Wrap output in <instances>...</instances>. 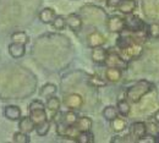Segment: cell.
Wrapping results in <instances>:
<instances>
[{
    "instance_id": "obj_1",
    "label": "cell",
    "mask_w": 159,
    "mask_h": 143,
    "mask_svg": "<svg viewBox=\"0 0 159 143\" xmlns=\"http://www.w3.org/2000/svg\"><path fill=\"white\" fill-rule=\"evenodd\" d=\"M154 88V84L147 80H139L132 86H130L126 91V99L132 104L139 103L144 96H147L149 92H152Z\"/></svg>"
},
{
    "instance_id": "obj_2",
    "label": "cell",
    "mask_w": 159,
    "mask_h": 143,
    "mask_svg": "<svg viewBox=\"0 0 159 143\" xmlns=\"http://www.w3.org/2000/svg\"><path fill=\"white\" fill-rule=\"evenodd\" d=\"M108 67H118L120 70H127L129 69V60H126L124 56H121L115 50H108L107 60L104 62Z\"/></svg>"
},
{
    "instance_id": "obj_3",
    "label": "cell",
    "mask_w": 159,
    "mask_h": 143,
    "mask_svg": "<svg viewBox=\"0 0 159 143\" xmlns=\"http://www.w3.org/2000/svg\"><path fill=\"white\" fill-rule=\"evenodd\" d=\"M122 53H124V58L126 60H134V59H137L141 56L142 54V50H143V47L142 44L136 42L135 39L132 42H130L127 45H125L124 48H121Z\"/></svg>"
},
{
    "instance_id": "obj_4",
    "label": "cell",
    "mask_w": 159,
    "mask_h": 143,
    "mask_svg": "<svg viewBox=\"0 0 159 143\" xmlns=\"http://www.w3.org/2000/svg\"><path fill=\"white\" fill-rule=\"evenodd\" d=\"M107 29L110 33H121L125 31L126 25H125V19L119 15H113L107 20Z\"/></svg>"
},
{
    "instance_id": "obj_5",
    "label": "cell",
    "mask_w": 159,
    "mask_h": 143,
    "mask_svg": "<svg viewBox=\"0 0 159 143\" xmlns=\"http://www.w3.org/2000/svg\"><path fill=\"white\" fill-rule=\"evenodd\" d=\"M127 17L125 19V25H126V31H130V32H139V31H142L144 29L146 25L144 22L139 19V16L137 15H126Z\"/></svg>"
},
{
    "instance_id": "obj_6",
    "label": "cell",
    "mask_w": 159,
    "mask_h": 143,
    "mask_svg": "<svg viewBox=\"0 0 159 143\" xmlns=\"http://www.w3.org/2000/svg\"><path fill=\"white\" fill-rule=\"evenodd\" d=\"M129 135L132 138V141L137 142L139 138H142L144 135H147V123L143 121H136V123H131Z\"/></svg>"
},
{
    "instance_id": "obj_7",
    "label": "cell",
    "mask_w": 159,
    "mask_h": 143,
    "mask_svg": "<svg viewBox=\"0 0 159 143\" xmlns=\"http://www.w3.org/2000/svg\"><path fill=\"white\" fill-rule=\"evenodd\" d=\"M64 105L71 110H79L83 105V98L77 93H70L64 98Z\"/></svg>"
},
{
    "instance_id": "obj_8",
    "label": "cell",
    "mask_w": 159,
    "mask_h": 143,
    "mask_svg": "<svg viewBox=\"0 0 159 143\" xmlns=\"http://www.w3.org/2000/svg\"><path fill=\"white\" fill-rule=\"evenodd\" d=\"M107 43V38L103 33L98 31H93L87 36V45L89 48H96V47H103Z\"/></svg>"
},
{
    "instance_id": "obj_9",
    "label": "cell",
    "mask_w": 159,
    "mask_h": 143,
    "mask_svg": "<svg viewBox=\"0 0 159 143\" xmlns=\"http://www.w3.org/2000/svg\"><path fill=\"white\" fill-rule=\"evenodd\" d=\"M82 25H83V21L81 19V16L77 14H69L67 17H66V26L74 31V32H79L82 28Z\"/></svg>"
},
{
    "instance_id": "obj_10",
    "label": "cell",
    "mask_w": 159,
    "mask_h": 143,
    "mask_svg": "<svg viewBox=\"0 0 159 143\" xmlns=\"http://www.w3.org/2000/svg\"><path fill=\"white\" fill-rule=\"evenodd\" d=\"M4 116L11 121H19L22 118V111L16 105H7L4 109Z\"/></svg>"
},
{
    "instance_id": "obj_11",
    "label": "cell",
    "mask_w": 159,
    "mask_h": 143,
    "mask_svg": "<svg viewBox=\"0 0 159 143\" xmlns=\"http://www.w3.org/2000/svg\"><path fill=\"white\" fill-rule=\"evenodd\" d=\"M137 7V1L136 0H121L118 5V10L122 15H130L132 14Z\"/></svg>"
},
{
    "instance_id": "obj_12",
    "label": "cell",
    "mask_w": 159,
    "mask_h": 143,
    "mask_svg": "<svg viewBox=\"0 0 159 143\" xmlns=\"http://www.w3.org/2000/svg\"><path fill=\"white\" fill-rule=\"evenodd\" d=\"M19 130L25 133H31L36 130V123L31 116H23L19 120Z\"/></svg>"
},
{
    "instance_id": "obj_13",
    "label": "cell",
    "mask_w": 159,
    "mask_h": 143,
    "mask_svg": "<svg viewBox=\"0 0 159 143\" xmlns=\"http://www.w3.org/2000/svg\"><path fill=\"white\" fill-rule=\"evenodd\" d=\"M107 55H108V50L104 49L103 47L92 48L91 58H92L93 62H96V64H104L105 60H107Z\"/></svg>"
},
{
    "instance_id": "obj_14",
    "label": "cell",
    "mask_w": 159,
    "mask_h": 143,
    "mask_svg": "<svg viewBox=\"0 0 159 143\" xmlns=\"http://www.w3.org/2000/svg\"><path fill=\"white\" fill-rule=\"evenodd\" d=\"M9 54H10L12 58H15V59L22 58V56L26 54V47H25V44L12 42V43L9 45Z\"/></svg>"
},
{
    "instance_id": "obj_15",
    "label": "cell",
    "mask_w": 159,
    "mask_h": 143,
    "mask_svg": "<svg viewBox=\"0 0 159 143\" xmlns=\"http://www.w3.org/2000/svg\"><path fill=\"white\" fill-rule=\"evenodd\" d=\"M38 16H39L40 22H43V23H45V25H52V22L57 17V12H55V10L52 9V7H44L39 12Z\"/></svg>"
},
{
    "instance_id": "obj_16",
    "label": "cell",
    "mask_w": 159,
    "mask_h": 143,
    "mask_svg": "<svg viewBox=\"0 0 159 143\" xmlns=\"http://www.w3.org/2000/svg\"><path fill=\"white\" fill-rule=\"evenodd\" d=\"M122 77V70H120L118 67H108L105 70V80L111 83H116L119 82Z\"/></svg>"
},
{
    "instance_id": "obj_17",
    "label": "cell",
    "mask_w": 159,
    "mask_h": 143,
    "mask_svg": "<svg viewBox=\"0 0 159 143\" xmlns=\"http://www.w3.org/2000/svg\"><path fill=\"white\" fill-rule=\"evenodd\" d=\"M92 125H93V121L91 118L83 116V118H80L77 120V123H75V127L77 128L79 132H86V131H91Z\"/></svg>"
},
{
    "instance_id": "obj_18",
    "label": "cell",
    "mask_w": 159,
    "mask_h": 143,
    "mask_svg": "<svg viewBox=\"0 0 159 143\" xmlns=\"http://www.w3.org/2000/svg\"><path fill=\"white\" fill-rule=\"evenodd\" d=\"M102 115H103V118H104L105 120H108V121L111 123L115 118L119 116V111H118V108H115V106H113V105H108V106H105V108L103 109Z\"/></svg>"
},
{
    "instance_id": "obj_19",
    "label": "cell",
    "mask_w": 159,
    "mask_h": 143,
    "mask_svg": "<svg viewBox=\"0 0 159 143\" xmlns=\"http://www.w3.org/2000/svg\"><path fill=\"white\" fill-rule=\"evenodd\" d=\"M30 116L32 118V120L34 121L36 125L43 123V121H45V120H48V116H47L45 109H37V110H32V111H30Z\"/></svg>"
},
{
    "instance_id": "obj_20",
    "label": "cell",
    "mask_w": 159,
    "mask_h": 143,
    "mask_svg": "<svg viewBox=\"0 0 159 143\" xmlns=\"http://www.w3.org/2000/svg\"><path fill=\"white\" fill-rule=\"evenodd\" d=\"M127 127V121L124 119V118H115L113 121H111V130L116 133H121L122 131H125Z\"/></svg>"
},
{
    "instance_id": "obj_21",
    "label": "cell",
    "mask_w": 159,
    "mask_h": 143,
    "mask_svg": "<svg viewBox=\"0 0 159 143\" xmlns=\"http://www.w3.org/2000/svg\"><path fill=\"white\" fill-rule=\"evenodd\" d=\"M130 104H131V103L129 102L127 99H121V101L118 102V105H116L118 111H119L120 115H122L124 118L129 116L130 113H131V105H130Z\"/></svg>"
},
{
    "instance_id": "obj_22",
    "label": "cell",
    "mask_w": 159,
    "mask_h": 143,
    "mask_svg": "<svg viewBox=\"0 0 159 143\" xmlns=\"http://www.w3.org/2000/svg\"><path fill=\"white\" fill-rule=\"evenodd\" d=\"M60 105H61V102H60L59 98L55 97V96L49 97L48 101H47V104H45V106L48 108V110L52 111V113H59Z\"/></svg>"
},
{
    "instance_id": "obj_23",
    "label": "cell",
    "mask_w": 159,
    "mask_h": 143,
    "mask_svg": "<svg viewBox=\"0 0 159 143\" xmlns=\"http://www.w3.org/2000/svg\"><path fill=\"white\" fill-rule=\"evenodd\" d=\"M77 120H79L77 114H76L74 110H71V109H70L69 111L64 113L62 116H61V121L65 123L66 125H70V126H74L75 123H77Z\"/></svg>"
},
{
    "instance_id": "obj_24",
    "label": "cell",
    "mask_w": 159,
    "mask_h": 143,
    "mask_svg": "<svg viewBox=\"0 0 159 143\" xmlns=\"http://www.w3.org/2000/svg\"><path fill=\"white\" fill-rule=\"evenodd\" d=\"M11 41L12 42H16V43H21V44H28L30 42V37L26 32L23 31H16L11 34Z\"/></svg>"
},
{
    "instance_id": "obj_25",
    "label": "cell",
    "mask_w": 159,
    "mask_h": 143,
    "mask_svg": "<svg viewBox=\"0 0 159 143\" xmlns=\"http://www.w3.org/2000/svg\"><path fill=\"white\" fill-rule=\"evenodd\" d=\"M57 86L53 84V83H45L42 88H40V96L42 97H45V98H49L52 96H54L57 93Z\"/></svg>"
},
{
    "instance_id": "obj_26",
    "label": "cell",
    "mask_w": 159,
    "mask_h": 143,
    "mask_svg": "<svg viewBox=\"0 0 159 143\" xmlns=\"http://www.w3.org/2000/svg\"><path fill=\"white\" fill-rule=\"evenodd\" d=\"M76 142L79 143H93L94 142V136L91 131L86 132H80L76 137Z\"/></svg>"
},
{
    "instance_id": "obj_27",
    "label": "cell",
    "mask_w": 159,
    "mask_h": 143,
    "mask_svg": "<svg viewBox=\"0 0 159 143\" xmlns=\"http://www.w3.org/2000/svg\"><path fill=\"white\" fill-rule=\"evenodd\" d=\"M49 130H50V121H48V120L36 125V132H37V135L40 136V137L47 136L48 132H49Z\"/></svg>"
},
{
    "instance_id": "obj_28",
    "label": "cell",
    "mask_w": 159,
    "mask_h": 143,
    "mask_svg": "<svg viewBox=\"0 0 159 143\" xmlns=\"http://www.w3.org/2000/svg\"><path fill=\"white\" fill-rule=\"evenodd\" d=\"M12 141L15 143H30L31 142L28 133H25V132H22L20 130H19V132H15V133H14Z\"/></svg>"
},
{
    "instance_id": "obj_29",
    "label": "cell",
    "mask_w": 159,
    "mask_h": 143,
    "mask_svg": "<svg viewBox=\"0 0 159 143\" xmlns=\"http://www.w3.org/2000/svg\"><path fill=\"white\" fill-rule=\"evenodd\" d=\"M52 26H53V28L57 29V31H62V29L66 27V17H64V16H58V15H57V17L52 22Z\"/></svg>"
},
{
    "instance_id": "obj_30",
    "label": "cell",
    "mask_w": 159,
    "mask_h": 143,
    "mask_svg": "<svg viewBox=\"0 0 159 143\" xmlns=\"http://www.w3.org/2000/svg\"><path fill=\"white\" fill-rule=\"evenodd\" d=\"M88 82L93 87H104V86H107V82L108 81L100 78V76H98V75H92V76H89Z\"/></svg>"
},
{
    "instance_id": "obj_31",
    "label": "cell",
    "mask_w": 159,
    "mask_h": 143,
    "mask_svg": "<svg viewBox=\"0 0 159 143\" xmlns=\"http://www.w3.org/2000/svg\"><path fill=\"white\" fill-rule=\"evenodd\" d=\"M147 33L152 38H159V25L158 23H151L147 28Z\"/></svg>"
},
{
    "instance_id": "obj_32",
    "label": "cell",
    "mask_w": 159,
    "mask_h": 143,
    "mask_svg": "<svg viewBox=\"0 0 159 143\" xmlns=\"http://www.w3.org/2000/svg\"><path fill=\"white\" fill-rule=\"evenodd\" d=\"M37 109H45V104L40 101H33L31 102L30 106H28V110L32 111V110H37Z\"/></svg>"
},
{
    "instance_id": "obj_33",
    "label": "cell",
    "mask_w": 159,
    "mask_h": 143,
    "mask_svg": "<svg viewBox=\"0 0 159 143\" xmlns=\"http://www.w3.org/2000/svg\"><path fill=\"white\" fill-rule=\"evenodd\" d=\"M137 142L139 143H156L157 142V138L154 137V136H152V135H144L142 138H139Z\"/></svg>"
},
{
    "instance_id": "obj_34",
    "label": "cell",
    "mask_w": 159,
    "mask_h": 143,
    "mask_svg": "<svg viewBox=\"0 0 159 143\" xmlns=\"http://www.w3.org/2000/svg\"><path fill=\"white\" fill-rule=\"evenodd\" d=\"M121 0H105L107 2V6L109 9H118V5L120 4Z\"/></svg>"
},
{
    "instance_id": "obj_35",
    "label": "cell",
    "mask_w": 159,
    "mask_h": 143,
    "mask_svg": "<svg viewBox=\"0 0 159 143\" xmlns=\"http://www.w3.org/2000/svg\"><path fill=\"white\" fill-rule=\"evenodd\" d=\"M153 119H154V121L157 123H159V110H157L156 113H154V115H153Z\"/></svg>"
},
{
    "instance_id": "obj_36",
    "label": "cell",
    "mask_w": 159,
    "mask_h": 143,
    "mask_svg": "<svg viewBox=\"0 0 159 143\" xmlns=\"http://www.w3.org/2000/svg\"><path fill=\"white\" fill-rule=\"evenodd\" d=\"M96 1H105V0H96Z\"/></svg>"
}]
</instances>
